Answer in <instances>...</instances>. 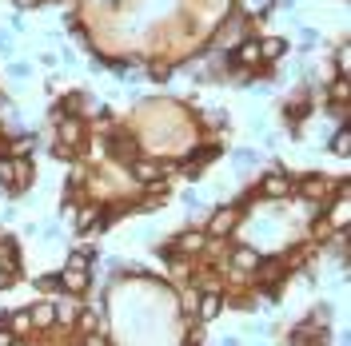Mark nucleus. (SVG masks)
I'll list each match as a JSON object with an SVG mask.
<instances>
[{
    "instance_id": "nucleus-1",
    "label": "nucleus",
    "mask_w": 351,
    "mask_h": 346,
    "mask_svg": "<svg viewBox=\"0 0 351 346\" xmlns=\"http://www.w3.org/2000/svg\"><path fill=\"white\" fill-rule=\"evenodd\" d=\"M32 159H12V155H0V187L8 195H21L32 187Z\"/></svg>"
},
{
    "instance_id": "nucleus-2",
    "label": "nucleus",
    "mask_w": 351,
    "mask_h": 346,
    "mask_svg": "<svg viewBox=\"0 0 351 346\" xmlns=\"http://www.w3.org/2000/svg\"><path fill=\"white\" fill-rule=\"evenodd\" d=\"M287 346H328V326L315 323V319H304L287 330Z\"/></svg>"
},
{
    "instance_id": "nucleus-3",
    "label": "nucleus",
    "mask_w": 351,
    "mask_h": 346,
    "mask_svg": "<svg viewBox=\"0 0 351 346\" xmlns=\"http://www.w3.org/2000/svg\"><path fill=\"white\" fill-rule=\"evenodd\" d=\"M84 135H88V128H84L80 116H56V144H60V148L76 152V148L84 144Z\"/></svg>"
},
{
    "instance_id": "nucleus-4",
    "label": "nucleus",
    "mask_w": 351,
    "mask_h": 346,
    "mask_svg": "<svg viewBox=\"0 0 351 346\" xmlns=\"http://www.w3.org/2000/svg\"><path fill=\"white\" fill-rule=\"evenodd\" d=\"M291 183H295V179H291L284 168H276V172H267L260 179L256 195H263V199H287V195H291Z\"/></svg>"
},
{
    "instance_id": "nucleus-5",
    "label": "nucleus",
    "mask_w": 351,
    "mask_h": 346,
    "mask_svg": "<svg viewBox=\"0 0 351 346\" xmlns=\"http://www.w3.org/2000/svg\"><path fill=\"white\" fill-rule=\"evenodd\" d=\"M240 223V207H216L208 219V239H228Z\"/></svg>"
},
{
    "instance_id": "nucleus-6",
    "label": "nucleus",
    "mask_w": 351,
    "mask_h": 346,
    "mask_svg": "<svg viewBox=\"0 0 351 346\" xmlns=\"http://www.w3.org/2000/svg\"><path fill=\"white\" fill-rule=\"evenodd\" d=\"M256 267H260V251H252V247H232V251H228V271H232L236 279H247Z\"/></svg>"
},
{
    "instance_id": "nucleus-7",
    "label": "nucleus",
    "mask_w": 351,
    "mask_h": 346,
    "mask_svg": "<svg viewBox=\"0 0 351 346\" xmlns=\"http://www.w3.org/2000/svg\"><path fill=\"white\" fill-rule=\"evenodd\" d=\"M324 100H331V111L348 116V100H351V80H348V76L324 80Z\"/></svg>"
},
{
    "instance_id": "nucleus-8",
    "label": "nucleus",
    "mask_w": 351,
    "mask_h": 346,
    "mask_svg": "<svg viewBox=\"0 0 351 346\" xmlns=\"http://www.w3.org/2000/svg\"><path fill=\"white\" fill-rule=\"evenodd\" d=\"M128 172L144 187V183H156V179H168V163H160V159H132Z\"/></svg>"
},
{
    "instance_id": "nucleus-9",
    "label": "nucleus",
    "mask_w": 351,
    "mask_h": 346,
    "mask_svg": "<svg viewBox=\"0 0 351 346\" xmlns=\"http://www.w3.org/2000/svg\"><path fill=\"white\" fill-rule=\"evenodd\" d=\"M228 68H236V72H243V68H260V40H240L236 44L232 56H228Z\"/></svg>"
},
{
    "instance_id": "nucleus-10",
    "label": "nucleus",
    "mask_w": 351,
    "mask_h": 346,
    "mask_svg": "<svg viewBox=\"0 0 351 346\" xmlns=\"http://www.w3.org/2000/svg\"><path fill=\"white\" fill-rule=\"evenodd\" d=\"M196 323H212V319H219V310H223V303H228V295L223 291H199L196 299Z\"/></svg>"
},
{
    "instance_id": "nucleus-11",
    "label": "nucleus",
    "mask_w": 351,
    "mask_h": 346,
    "mask_svg": "<svg viewBox=\"0 0 351 346\" xmlns=\"http://www.w3.org/2000/svg\"><path fill=\"white\" fill-rule=\"evenodd\" d=\"M204 243H208V239L199 235V231H184V235H176V243H168V247H172L180 259H192V255L204 251Z\"/></svg>"
},
{
    "instance_id": "nucleus-12",
    "label": "nucleus",
    "mask_w": 351,
    "mask_h": 346,
    "mask_svg": "<svg viewBox=\"0 0 351 346\" xmlns=\"http://www.w3.org/2000/svg\"><path fill=\"white\" fill-rule=\"evenodd\" d=\"M284 52H287V40H284V36H263V40H260V64H263V68L280 64V60H284Z\"/></svg>"
},
{
    "instance_id": "nucleus-13",
    "label": "nucleus",
    "mask_w": 351,
    "mask_h": 346,
    "mask_svg": "<svg viewBox=\"0 0 351 346\" xmlns=\"http://www.w3.org/2000/svg\"><path fill=\"white\" fill-rule=\"evenodd\" d=\"M88 282H92V271H60V291L64 295H84L88 291Z\"/></svg>"
},
{
    "instance_id": "nucleus-14",
    "label": "nucleus",
    "mask_w": 351,
    "mask_h": 346,
    "mask_svg": "<svg viewBox=\"0 0 351 346\" xmlns=\"http://www.w3.org/2000/svg\"><path fill=\"white\" fill-rule=\"evenodd\" d=\"M52 310H56V323L72 326L76 315H80V299H76V295H60V299H52Z\"/></svg>"
},
{
    "instance_id": "nucleus-15",
    "label": "nucleus",
    "mask_w": 351,
    "mask_h": 346,
    "mask_svg": "<svg viewBox=\"0 0 351 346\" xmlns=\"http://www.w3.org/2000/svg\"><path fill=\"white\" fill-rule=\"evenodd\" d=\"M4 326H8L16 338H24V334H32V330H36V326H32V310H28V306H24V310H12V315L4 319Z\"/></svg>"
},
{
    "instance_id": "nucleus-16",
    "label": "nucleus",
    "mask_w": 351,
    "mask_h": 346,
    "mask_svg": "<svg viewBox=\"0 0 351 346\" xmlns=\"http://www.w3.org/2000/svg\"><path fill=\"white\" fill-rule=\"evenodd\" d=\"M28 310H32V326H52L56 323V310H52V299H40V303H32L28 306Z\"/></svg>"
},
{
    "instance_id": "nucleus-17",
    "label": "nucleus",
    "mask_w": 351,
    "mask_h": 346,
    "mask_svg": "<svg viewBox=\"0 0 351 346\" xmlns=\"http://www.w3.org/2000/svg\"><path fill=\"white\" fill-rule=\"evenodd\" d=\"M36 148V135H16V139H8V155L12 159H28Z\"/></svg>"
},
{
    "instance_id": "nucleus-18",
    "label": "nucleus",
    "mask_w": 351,
    "mask_h": 346,
    "mask_svg": "<svg viewBox=\"0 0 351 346\" xmlns=\"http://www.w3.org/2000/svg\"><path fill=\"white\" fill-rule=\"evenodd\" d=\"M92 255H96L92 247H84V251H72V255H68V263H64V271H88V267H92Z\"/></svg>"
},
{
    "instance_id": "nucleus-19",
    "label": "nucleus",
    "mask_w": 351,
    "mask_h": 346,
    "mask_svg": "<svg viewBox=\"0 0 351 346\" xmlns=\"http://www.w3.org/2000/svg\"><path fill=\"white\" fill-rule=\"evenodd\" d=\"M348 144H351V135H348V120L339 124V131H335V139H331V152L335 155H348Z\"/></svg>"
},
{
    "instance_id": "nucleus-20",
    "label": "nucleus",
    "mask_w": 351,
    "mask_h": 346,
    "mask_svg": "<svg viewBox=\"0 0 351 346\" xmlns=\"http://www.w3.org/2000/svg\"><path fill=\"white\" fill-rule=\"evenodd\" d=\"M236 163H240V168H252V163H256V152L240 148V152H236Z\"/></svg>"
},
{
    "instance_id": "nucleus-21",
    "label": "nucleus",
    "mask_w": 351,
    "mask_h": 346,
    "mask_svg": "<svg viewBox=\"0 0 351 346\" xmlns=\"http://www.w3.org/2000/svg\"><path fill=\"white\" fill-rule=\"evenodd\" d=\"M12 338H16V334H12V330L4 326V319H0V346H8V343H12Z\"/></svg>"
},
{
    "instance_id": "nucleus-22",
    "label": "nucleus",
    "mask_w": 351,
    "mask_h": 346,
    "mask_svg": "<svg viewBox=\"0 0 351 346\" xmlns=\"http://www.w3.org/2000/svg\"><path fill=\"white\" fill-rule=\"evenodd\" d=\"M12 282H16V275H12V271H4V267H0V291H4V287H12Z\"/></svg>"
},
{
    "instance_id": "nucleus-23",
    "label": "nucleus",
    "mask_w": 351,
    "mask_h": 346,
    "mask_svg": "<svg viewBox=\"0 0 351 346\" xmlns=\"http://www.w3.org/2000/svg\"><path fill=\"white\" fill-rule=\"evenodd\" d=\"M12 4H16V8H40L44 0H12Z\"/></svg>"
},
{
    "instance_id": "nucleus-24",
    "label": "nucleus",
    "mask_w": 351,
    "mask_h": 346,
    "mask_svg": "<svg viewBox=\"0 0 351 346\" xmlns=\"http://www.w3.org/2000/svg\"><path fill=\"white\" fill-rule=\"evenodd\" d=\"M8 346H28V343H24V338H12V343H8Z\"/></svg>"
}]
</instances>
